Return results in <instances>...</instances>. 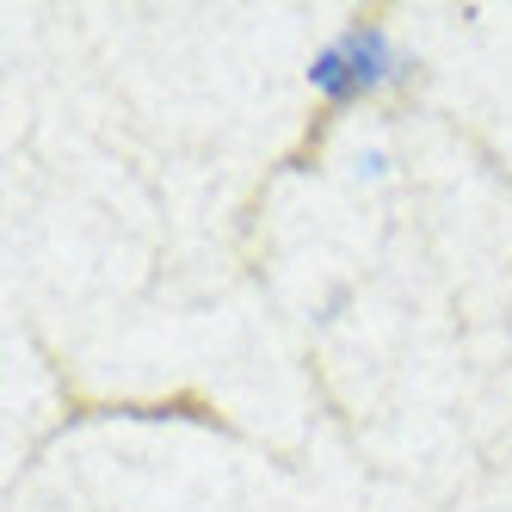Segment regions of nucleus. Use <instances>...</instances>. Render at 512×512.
<instances>
[{
	"instance_id": "obj_1",
	"label": "nucleus",
	"mask_w": 512,
	"mask_h": 512,
	"mask_svg": "<svg viewBox=\"0 0 512 512\" xmlns=\"http://www.w3.org/2000/svg\"><path fill=\"white\" fill-rule=\"evenodd\" d=\"M401 75V50L389 44V31L377 19H352L334 44H327L309 62V87L327 105H352V99H371Z\"/></svg>"
}]
</instances>
